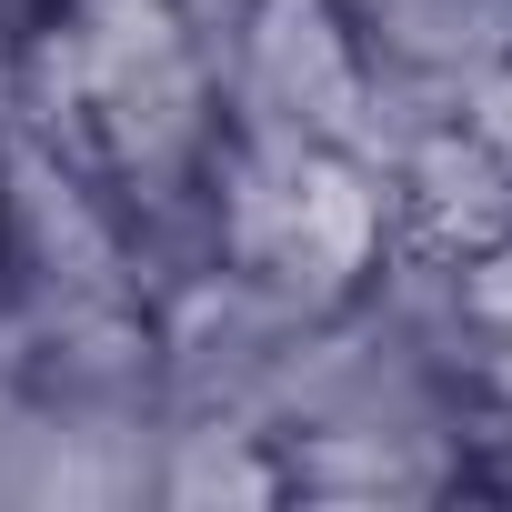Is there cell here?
<instances>
[{
  "label": "cell",
  "instance_id": "obj_1",
  "mask_svg": "<svg viewBox=\"0 0 512 512\" xmlns=\"http://www.w3.org/2000/svg\"><path fill=\"white\" fill-rule=\"evenodd\" d=\"M101 302H141L121 201L71 141H51L41 121H11L0 131V312L51 322Z\"/></svg>",
  "mask_w": 512,
  "mask_h": 512
},
{
  "label": "cell",
  "instance_id": "obj_2",
  "mask_svg": "<svg viewBox=\"0 0 512 512\" xmlns=\"http://www.w3.org/2000/svg\"><path fill=\"white\" fill-rule=\"evenodd\" d=\"M372 41L342 0H241L221 31V121L251 141L352 151Z\"/></svg>",
  "mask_w": 512,
  "mask_h": 512
},
{
  "label": "cell",
  "instance_id": "obj_3",
  "mask_svg": "<svg viewBox=\"0 0 512 512\" xmlns=\"http://www.w3.org/2000/svg\"><path fill=\"white\" fill-rule=\"evenodd\" d=\"M272 452H282V492L302 502H442L472 482V452L442 432L312 422V432H272Z\"/></svg>",
  "mask_w": 512,
  "mask_h": 512
},
{
  "label": "cell",
  "instance_id": "obj_4",
  "mask_svg": "<svg viewBox=\"0 0 512 512\" xmlns=\"http://www.w3.org/2000/svg\"><path fill=\"white\" fill-rule=\"evenodd\" d=\"M342 11L362 21V41L382 61L442 71L462 91L512 71V0H342Z\"/></svg>",
  "mask_w": 512,
  "mask_h": 512
}]
</instances>
